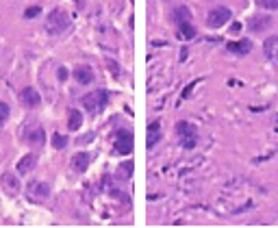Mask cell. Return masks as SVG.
I'll return each instance as SVG.
<instances>
[{"instance_id": "obj_4", "label": "cell", "mask_w": 278, "mask_h": 228, "mask_svg": "<svg viewBox=\"0 0 278 228\" xmlns=\"http://www.w3.org/2000/svg\"><path fill=\"white\" fill-rule=\"evenodd\" d=\"M115 152L120 154H131L133 152V133L126 128L117 130L115 135Z\"/></svg>"}, {"instance_id": "obj_18", "label": "cell", "mask_w": 278, "mask_h": 228, "mask_svg": "<svg viewBox=\"0 0 278 228\" xmlns=\"http://www.w3.org/2000/svg\"><path fill=\"white\" fill-rule=\"evenodd\" d=\"M174 17H176V22L181 24V22H189V20H191V13H189L187 7H179L174 11Z\"/></svg>"}, {"instance_id": "obj_10", "label": "cell", "mask_w": 278, "mask_h": 228, "mask_svg": "<svg viewBox=\"0 0 278 228\" xmlns=\"http://www.w3.org/2000/svg\"><path fill=\"white\" fill-rule=\"evenodd\" d=\"M74 79H76V83H81V85H90V83L93 81V70L90 68V65H76Z\"/></svg>"}, {"instance_id": "obj_9", "label": "cell", "mask_w": 278, "mask_h": 228, "mask_svg": "<svg viewBox=\"0 0 278 228\" xmlns=\"http://www.w3.org/2000/svg\"><path fill=\"white\" fill-rule=\"evenodd\" d=\"M28 196H31L33 200H44V198L50 196V185L48 183H31Z\"/></svg>"}, {"instance_id": "obj_16", "label": "cell", "mask_w": 278, "mask_h": 228, "mask_svg": "<svg viewBox=\"0 0 278 228\" xmlns=\"http://www.w3.org/2000/svg\"><path fill=\"white\" fill-rule=\"evenodd\" d=\"M179 35L183 39H193V37H196V26H193V24H189V22H181L179 24Z\"/></svg>"}, {"instance_id": "obj_7", "label": "cell", "mask_w": 278, "mask_h": 228, "mask_svg": "<svg viewBox=\"0 0 278 228\" xmlns=\"http://www.w3.org/2000/svg\"><path fill=\"white\" fill-rule=\"evenodd\" d=\"M0 183H2V189L7 196H15L17 191H20V181H17V176L11 172H4L2 176H0Z\"/></svg>"}, {"instance_id": "obj_13", "label": "cell", "mask_w": 278, "mask_h": 228, "mask_svg": "<svg viewBox=\"0 0 278 228\" xmlns=\"http://www.w3.org/2000/svg\"><path fill=\"white\" fill-rule=\"evenodd\" d=\"M90 161H92V157L87 152H76L72 157V167L76 172H85L87 165H90Z\"/></svg>"}, {"instance_id": "obj_26", "label": "cell", "mask_w": 278, "mask_h": 228, "mask_svg": "<svg viewBox=\"0 0 278 228\" xmlns=\"http://www.w3.org/2000/svg\"><path fill=\"white\" fill-rule=\"evenodd\" d=\"M230 31H233V33H239V31H241V24L237 22V24H235V26H233V28H230Z\"/></svg>"}, {"instance_id": "obj_12", "label": "cell", "mask_w": 278, "mask_h": 228, "mask_svg": "<svg viewBox=\"0 0 278 228\" xmlns=\"http://www.w3.org/2000/svg\"><path fill=\"white\" fill-rule=\"evenodd\" d=\"M228 50L235 52V55H248V52L252 50V41L248 39H241V41H228Z\"/></svg>"}, {"instance_id": "obj_14", "label": "cell", "mask_w": 278, "mask_h": 228, "mask_svg": "<svg viewBox=\"0 0 278 228\" xmlns=\"http://www.w3.org/2000/svg\"><path fill=\"white\" fill-rule=\"evenodd\" d=\"M37 163V157L31 152V154H24V157L20 159V163H17V174H28Z\"/></svg>"}, {"instance_id": "obj_1", "label": "cell", "mask_w": 278, "mask_h": 228, "mask_svg": "<svg viewBox=\"0 0 278 228\" xmlns=\"http://www.w3.org/2000/svg\"><path fill=\"white\" fill-rule=\"evenodd\" d=\"M70 26V15L63 9H55L50 11L48 20H46V31L50 35H61L63 31H68Z\"/></svg>"}, {"instance_id": "obj_25", "label": "cell", "mask_w": 278, "mask_h": 228, "mask_svg": "<svg viewBox=\"0 0 278 228\" xmlns=\"http://www.w3.org/2000/svg\"><path fill=\"white\" fill-rule=\"evenodd\" d=\"M68 79V70L66 68H59V81H66Z\"/></svg>"}, {"instance_id": "obj_17", "label": "cell", "mask_w": 278, "mask_h": 228, "mask_svg": "<svg viewBox=\"0 0 278 228\" xmlns=\"http://www.w3.org/2000/svg\"><path fill=\"white\" fill-rule=\"evenodd\" d=\"M272 24L270 17H263V15H259V17H252V22H250V31L254 33H259V31H263V28H268Z\"/></svg>"}, {"instance_id": "obj_3", "label": "cell", "mask_w": 278, "mask_h": 228, "mask_svg": "<svg viewBox=\"0 0 278 228\" xmlns=\"http://www.w3.org/2000/svg\"><path fill=\"white\" fill-rule=\"evenodd\" d=\"M176 133L181 137V146L191 150L196 148V139H198V133H196V126L189 124V122H179L176 124Z\"/></svg>"}, {"instance_id": "obj_24", "label": "cell", "mask_w": 278, "mask_h": 228, "mask_svg": "<svg viewBox=\"0 0 278 228\" xmlns=\"http://www.w3.org/2000/svg\"><path fill=\"white\" fill-rule=\"evenodd\" d=\"M122 172L126 174V176H131V172H133V165H131V163H124V165H122Z\"/></svg>"}, {"instance_id": "obj_2", "label": "cell", "mask_w": 278, "mask_h": 228, "mask_svg": "<svg viewBox=\"0 0 278 228\" xmlns=\"http://www.w3.org/2000/svg\"><path fill=\"white\" fill-rule=\"evenodd\" d=\"M106 103H109V92L106 89H98V92L83 96V107L92 113H100L106 107Z\"/></svg>"}, {"instance_id": "obj_23", "label": "cell", "mask_w": 278, "mask_h": 228, "mask_svg": "<svg viewBox=\"0 0 278 228\" xmlns=\"http://www.w3.org/2000/svg\"><path fill=\"white\" fill-rule=\"evenodd\" d=\"M198 85V81H193V83H189V85L185 87V89H183V98H189V96H191V89L193 87H196Z\"/></svg>"}, {"instance_id": "obj_20", "label": "cell", "mask_w": 278, "mask_h": 228, "mask_svg": "<svg viewBox=\"0 0 278 228\" xmlns=\"http://www.w3.org/2000/svg\"><path fill=\"white\" fill-rule=\"evenodd\" d=\"M9 113H11V109H9V105H7V103H0V126H2L4 122H7Z\"/></svg>"}, {"instance_id": "obj_11", "label": "cell", "mask_w": 278, "mask_h": 228, "mask_svg": "<svg viewBox=\"0 0 278 228\" xmlns=\"http://www.w3.org/2000/svg\"><path fill=\"white\" fill-rule=\"evenodd\" d=\"M159 141H161V124L150 122V126H148V137H146L148 148H155Z\"/></svg>"}, {"instance_id": "obj_8", "label": "cell", "mask_w": 278, "mask_h": 228, "mask_svg": "<svg viewBox=\"0 0 278 228\" xmlns=\"http://www.w3.org/2000/svg\"><path fill=\"white\" fill-rule=\"evenodd\" d=\"M24 139L28 143H33V146H41V143L46 141V133H44V128H39V126H31V128L24 130Z\"/></svg>"}, {"instance_id": "obj_5", "label": "cell", "mask_w": 278, "mask_h": 228, "mask_svg": "<svg viewBox=\"0 0 278 228\" xmlns=\"http://www.w3.org/2000/svg\"><path fill=\"white\" fill-rule=\"evenodd\" d=\"M230 20V9L228 7H215L209 13V17H206V26H211V28H220L224 26Z\"/></svg>"}, {"instance_id": "obj_22", "label": "cell", "mask_w": 278, "mask_h": 228, "mask_svg": "<svg viewBox=\"0 0 278 228\" xmlns=\"http://www.w3.org/2000/svg\"><path fill=\"white\" fill-rule=\"evenodd\" d=\"M39 13H41V7H31V9L24 11V17L26 20H31V17H37Z\"/></svg>"}, {"instance_id": "obj_6", "label": "cell", "mask_w": 278, "mask_h": 228, "mask_svg": "<svg viewBox=\"0 0 278 228\" xmlns=\"http://www.w3.org/2000/svg\"><path fill=\"white\" fill-rule=\"evenodd\" d=\"M20 103L28 107V109H35V107H39L41 103V96L37 89H33V87H24L22 89V94H20Z\"/></svg>"}, {"instance_id": "obj_19", "label": "cell", "mask_w": 278, "mask_h": 228, "mask_svg": "<svg viewBox=\"0 0 278 228\" xmlns=\"http://www.w3.org/2000/svg\"><path fill=\"white\" fill-rule=\"evenodd\" d=\"M52 146H55L57 150H63L68 146V137L61 135V133H55V135H52Z\"/></svg>"}, {"instance_id": "obj_15", "label": "cell", "mask_w": 278, "mask_h": 228, "mask_svg": "<svg viewBox=\"0 0 278 228\" xmlns=\"http://www.w3.org/2000/svg\"><path fill=\"white\" fill-rule=\"evenodd\" d=\"M81 124H83L81 111L70 109V113H68V128H70V130H79V128H81Z\"/></svg>"}, {"instance_id": "obj_21", "label": "cell", "mask_w": 278, "mask_h": 228, "mask_svg": "<svg viewBox=\"0 0 278 228\" xmlns=\"http://www.w3.org/2000/svg\"><path fill=\"white\" fill-rule=\"evenodd\" d=\"M259 4L265 9H270V11H276L278 9V0H259Z\"/></svg>"}]
</instances>
